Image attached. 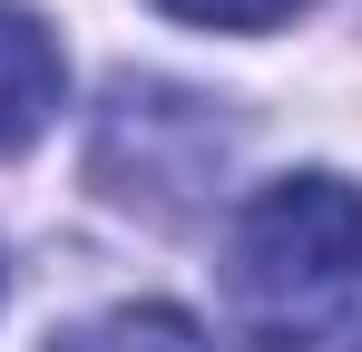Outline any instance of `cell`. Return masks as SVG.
Returning <instances> with one entry per match:
<instances>
[{
	"mask_svg": "<svg viewBox=\"0 0 362 352\" xmlns=\"http://www.w3.org/2000/svg\"><path fill=\"white\" fill-rule=\"evenodd\" d=\"M167 20H196V30H274V20H294L303 0H157Z\"/></svg>",
	"mask_w": 362,
	"mask_h": 352,
	"instance_id": "cell-4",
	"label": "cell"
},
{
	"mask_svg": "<svg viewBox=\"0 0 362 352\" xmlns=\"http://www.w3.org/2000/svg\"><path fill=\"white\" fill-rule=\"evenodd\" d=\"M59 88H69L59 40H49L20 0H0V147H30V137L59 117Z\"/></svg>",
	"mask_w": 362,
	"mask_h": 352,
	"instance_id": "cell-2",
	"label": "cell"
},
{
	"mask_svg": "<svg viewBox=\"0 0 362 352\" xmlns=\"http://www.w3.org/2000/svg\"><path fill=\"white\" fill-rule=\"evenodd\" d=\"M362 303V186L303 167L255 186L226 225V313L255 352H313Z\"/></svg>",
	"mask_w": 362,
	"mask_h": 352,
	"instance_id": "cell-1",
	"label": "cell"
},
{
	"mask_svg": "<svg viewBox=\"0 0 362 352\" xmlns=\"http://www.w3.org/2000/svg\"><path fill=\"white\" fill-rule=\"evenodd\" d=\"M49 352H216V343L186 323L177 303H118V313H88V323H69Z\"/></svg>",
	"mask_w": 362,
	"mask_h": 352,
	"instance_id": "cell-3",
	"label": "cell"
}]
</instances>
